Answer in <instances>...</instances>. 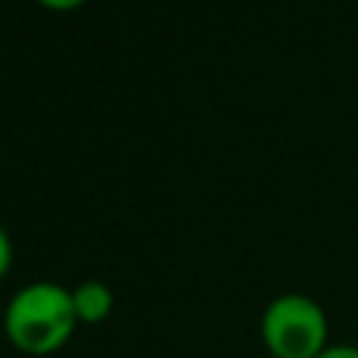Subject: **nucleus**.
I'll return each mask as SVG.
<instances>
[{
    "mask_svg": "<svg viewBox=\"0 0 358 358\" xmlns=\"http://www.w3.org/2000/svg\"><path fill=\"white\" fill-rule=\"evenodd\" d=\"M317 358H358V346H349V343H336V346H327Z\"/></svg>",
    "mask_w": 358,
    "mask_h": 358,
    "instance_id": "39448f33",
    "label": "nucleus"
},
{
    "mask_svg": "<svg viewBox=\"0 0 358 358\" xmlns=\"http://www.w3.org/2000/svg\"><path fill=\"white\" fill-rule=\"evenodd\" d=\"M41 6H48V10H76V6L88 3V0H38Z\"/></svg>",
    "mask_w": 358,
    "mask_h": 358,
    "instance_id": "423d86ee",
    "label": "nucleus"
},
{
    "mask_svg": "<svg viewBox=\"0 0 358 358\" xmlns=\"http://www.w3.org/2000/svg\"><path fill=\"white\" fill-rule=\"evenodd\" d=\"M10 264H13V245H10V236H6V229L0 227V280L10 273Z\"/></svg>",
    "mask_w": 358,
    "mask_h": 358,
    "instance_id": "20e7f679",
    "label": "nucleus"
},
{
    "mask_svg": "<svg viewBox=\"0 0 358 358\" xmlns=\"http://www.w3.org/2000/svg\"><path fill=\"white\" fill-rule=\"evenodd\" d=\"M261 343L271 358H317L330 346V324L311 296L283 292L261 315Z\"/></svg>",
    "mask_w": 358,
    "mask_h": 358,
    "instance_id": "f03ea898",
    "label": "nucleus"
},
{
    "mask_svg": "<svg viewBox=\"0 0 358 358\" xmlns=\"http://www.w3.org/2000/svg\"><path fill=\"white\" fill-rule=\"evenodd\" d=\"M79 327L73 308V289L50 280L29 283L10 299L3 311V334L22 355H54Z\"/></svg>",
    "mask_w": 358,
    "mask_h": 358,
    "instance_id": "f257e3e1",
    "label": "nucleus"
},
{
    "mask_svg": "<svg viewBox=\"0 0 358 358\" xmlns=\"http://www.w3.org/2000/svg\"><path fill=\"white\" fill-rule=\"evenodd\" d=\"M73 308L79 324H101L113 311V289L101 280H85L73 289Z\"/></svg>",
    "mask_w": 358,
    "mask_h": 358,
    "instance_id": "7ed1b4c3",
    "label": "nucleus"
}]
</instances>
